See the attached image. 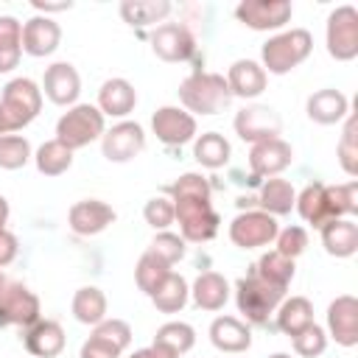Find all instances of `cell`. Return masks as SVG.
<instances>
[{
  "label": "cell",
  "mask_w": 358,
  "mask_h": 358,
  "mask_svg": "<svg viewBox=\"0 0 358 358\" xmlns=\"http://www.w3.org/2000/svg\"><path fill=\"white\" fill-rule=\"evenodd\" d=\"M179 101H182L185 112H190L196 117V115H218L221 109H227L232 95H229L227 78L221 73L193 70L179 84Z\"/></svg>",
  "instance_id": "cell-1"
},
{
  "label": "cell",
  "mask_w": 358,
  "mask_h": 358,
  "mask_svg": "<svg viewBox=\"0 0 358 358\" xmlns=\"http://www.w3.org/2000/svg\"><path fill=\"white\" fill-rule=\"evenodd\" d=\"M313 50V36L305 28H288L274 34L263 48H260V59H263V70L266 76H285L294 67H299Z\"/></svg>",
  "instance_id": "cell-2"
},
{
  "label": "cell",
  "mask_w": 358,
  "mask_h": 358,
  "mask_svg": "<svg viewBox=\"0 0 358 358\" xmlns=\"http://www.w3.org/2000/svg\"><path fill=\"white\" fill-rule=\"evenodd\" d=\"M42 87L25 76L20 78H11L6 87H3V95H0V112H3V123H6V131L14 134L20 129H25L28 123L36 120V115L42 112Z\"/></svg>",
  "instance_id": "cell-3"
},
{
  "label": "cell",
  "mask_w": 358,
  "mask_h": 358,
  "mask_svg": "<svg viewBox=\"0 0 358 358\" xmlns=\"http://www.w3.org/2000/svg\"><path fill=\"white\" fill-rule=\"evenodd\" d=\"M285 291L288 288L271 285L268 280H263L252 271L235 282V302H238V310L243 313L246 324H263L277 310V305L285 299Z\"/></svg>",
  "instance_id": "cell-4"
},
{
  "label": "cell",
  "mask_w": 358,
  "mask_h": 358,
  "mask_svg": "<svg viewBox=\"0 0 358 358\" xmlns=\"http://www.w3.org/2000/svg\"><path fill=\"white\" fill-rule=\"evenodd\" d=\"M103 131H106V117L92 103H73L56 120V140L64 143L70 151H78V148L101 140Z\"/></svg>",
  "instance_id": "cell-5"
},
{
  "label": "cell",
  "mask_w": 358,
  "mask_h": 358,
  "mask_svg": "<svg viewBox=\"0 0 358 358\" xmlns=\"http://www.w3.org/2000/svg\"><path fill=\"white\" fill-rule=\"evenodd\" d=\"M173 221H179V235L185 243H207L221 227V215L213 210L210 199H176Z\"/></svg>",
  "instance_id": "cell-6"
},
{
  "label": "cell",
  "mask_w": 358,
  "mask_h": 358,
  "mask_svg": "<svg viewBox=\"0 0 358 358\" xmlns=\"http://www.w3.org/2000/svg\"><path fill=\"white\" fill-rule=\"evenodd\" d=\"M324 45L336 62H352L358 56V11H355V6H338L327 14Z\"/></svg>",
  "instance_id": "cell-7"
},
{
  "label": "cell",
  "mask_w": 358,
  "mask_h": 358,
  "mask_svg": "<svg viewBox=\"0 0 358 358\" xmlns=\"http://www.w3.org/2000/svg\"><path fill=\"white\" fill-rule=\"evenodd\" d=\"M39 322V296L20 280H6L0 288V327H31Z\"/></svg>",
  "instance_id": "cell-8"
},
{
  "label": "cell",
  "mask_w": 358,
  "mask_h": 358,
  "mask_svg": "<svg viewBox=\"0 0 358 358\" xmlns=\"http://www.w3.org/2000/svg\"><path fill=\"white\" fill-rule=\"evenodd\" d=\"M277 232H280L277 218L268 215V213H263V210H246V213H238L229 221V241L238 249H260V246H268V243H274Z\"/></svg>",
  "instance_id": "cell-9"
},
{
  "label": "cell",
  "mask_w": 358,
  "mask_h": 358,
  "mask_svg": "<svg viewBox=\"0 0 358 358\" xmlns=\"http://www.w3.org/2000/svg\"><path fill=\"white\" fill-rule=\"evenodd\" d=\"M235 17L252 31H280L291 22L294 6L288 0H241Z\"/></svg>",
  "instance_id": "cell-10"
},
{
  "label": "cell",
  "mask_w": 358,
  "mask_h": 358,
  "mask_svg": "<svg viewBox=\"0 0 358 358\" xmlns=\"http://www.w3.org/2000/svg\"><path fill=\"white\" fill-rule=\"evenodd\" d=\"M235 134L243 140V143H263V140H274L280 137L282 131V117L277 115V109L271 106H263V103H252V106H243L235 120Z\"/></svg>",
  "instance_id": "cell-11"
},
{
  "label": "cell",
  "mask_w": 358,
  "mask_h": 358,
  "mask_svg": "<svg viewBox=\"0 0 358 358\" xmlns=\"http://www.w3.org/2000/svg\"><path fill=\"white\" fill-rule=\"evenodd\" d=\"M151 50L162 62H185L196 50V39L185 22H159L151 31Z\"/></svg>",
  "instance_id": "cell-12"
},
{
  "label": "cell",
  "mask_w": 358,
  "mask_h": 358,
  "mask_svg": "<svg viewBox=\"0 0 358 358\" xmlns=\"http://www.w3.org/2000/svg\"><path fill=\"white\" fill-rule=\"evenodd\" d=\"M145 148V131L134 120H120L101 137V151L109 162H129Z\"/></svg>",
  "instance_id": "cell-13"
},
{
  "label": "cell",
  "mask_w": 358,
  "mask_h": 358,
  "mask_svg": "<svg viewBox=\"0 0 358 358\" xmlns=\"http://www.w3.org/2000/svg\"><path fill=\"white\" fill-rule=\"evenodd\" d=\"M151 131L162 145H185L196 140V117L179 106H159L151 115Z\"/></svg>",
  "instance_id": "cell-14"
},
{
  "label": "cell",
  "mask_w": 358,
  "mask_h": 358,
  "mask_svg": "<svg viewBox=\"0 0 358 358\" xmlns=\"http://www.w3.org/2000/svg\"><path fill=\"white\" fill-rule=\"evenodd\" d=\"M81 92V76L70 62H53L42 76V95L56 106H73Z\"/></svg>",
  "instance_id": "cell-15"
},
{
  "label": "cell",
  "mask_w": 358,
  "mask_h": 358,
  "mask_svg": "<svg viewBox=\"0 0 358 358\" xmlns=\"http://www.w3.org/2000/svg\"><path fill=\"white\" fill-rule=\"evenodd\" d=\"M327 336L336 338L341 347L358 344V299L352 294H338L327 305Z\"/></svg>",
  "instance_id": "cell-16"
},
{
  "label": "cell",
  "mask_w": 358,
  "mask_h": 358,
  "mask_svg": "<svg viewBox=\"0 0 358 358\" xmlns=\"http://www.w3.org/2000/svg\"><path fill=\"white\" fill-rule=\"evenodd\" d=\"M291 162H294V148L282 137L263 140L249 148V168L255 176H268V179L280 176Z\"/></svg>",
  "instance_id": "cell-17"
},
{
  "label": "cell",
  "mask_w": 358,
  "mask_h": 358,
  "mask_svg": "<svg viewBox=\"0 0 358 358\" xmlns=\"http://www.w3.org/2000/svg\"><path fill=\"white\" fill-rule=\"evenodd\" d=\"M115 218H117L115 210H112L106 201H101V199H81V201H76V204L70 207V213H67L70 229H73L76 235H81V238H90V235L103 232Z\"/></svg>",
  "instance_id": "cell-18"
},
{
  "label": "cell",
  "mask_w": 358,
  "mask_h": 358,
  "mask_svg": "<svg viewBox=\"0 0 358 358\" xmlns=\"http://www.w3.org/2000/svg\"><path fill=\"white\" fill-rule=\"evenodd\" d=\"M62 42V25L50 17H31L25 25H22V53L34 56V59H42V56H50Z\"/></svg>",
  "instance_id": "cell-19"
},
{
  "label": "cell",
  "mask_w": 358,
  "mask_h": 358,
  "mask_svg": "<svg viewBox=\"0 0 358 358\" xmlns=\"http://www.w3.org/2000/svg\"><path fill=\"white\" fill-rule=\"evenodd\" d=\"M210 341L227 355L246 352L252 347V327L238 316H218L210 324Z\"/></svg>",
  "instance_id": "cell-20"
},
{
  "label": "cell",
  "mask_w": 358,
  "mask_h": 358,
  "mask_svg": "<svg viewBox=\"0 0 358 358\" xmlns=\"http://www.w3.org/2000/svg\"><path fill=\"white\" fill-rule=\"evenodd\" d=\"M266 84H268L266 70L252 59H238L227 70V87L232 98H243V101L257 98L266 90Z\"/></svg>",
  "instance_id": "cell-21"
},
{
  "label": "cell",
  "mask_w": 358,
  "mask_h": 358,
  "mask_svg": "<svg viewBox=\"0 0 358 358\" xmlns=\"http://www.w3.org/2000/svg\"><path fill=\"white\" fill-rule=\"evenodd\" d=\"M305 109H308V117H310L313 123H319V126H336V123L347 120V115H350V101H347V95H344L341 90L327 87V90H316V92L308 98Z\"/></svg>",
  "instance_id": "cell-22"
},
{
  "label": "cell",
  "mask_w": 358,
  "mask_h": 358,
  "mask_svg": "<svg viewBox=\"0 0 358 358\" xmlns=\"http://www.w3.org/2000/svg\"><path fill=\"white\" fill-rule=\"evenodd\" d=\"M25 350L34 358H56L64 350V327L56 319H39L25 327Z\"/></svg>",
  "instance_id": "cell-23"
},
{
  "label": "cell",
  "mask_w": 358,
  "mask_h": 358,
  "mask_svg": "<svg viewBox=\"0 0 358 358\" xmlns=\"http://www.w3.org/2000/svg\"><path fill=\"white\" fill-rule=\"evenodd\" d=\"M103 117H126L137 106V90L126 78H106L98 90V103Z\"/></svg>",
  "instance_id": "cell-24"
},
{
  "label": "cell",
  "mask_w": 358,
  "mask_h": 358,
  "mask_svg": "<svg viewBox=\"0 0 358 358\" xmlns=\"http://www.w3.org/2000/svg\"><path fill=\"white\" fill-rule=\"evenodd\" d=\"M319 235L330 257H352L358 252V224L352 218H330L319 227Z\"/></svg>",
  "instance_id": "cell-25"
},
{
  "label": "cell",
  "mask_w": 358,
  "mask_h": 358,
  "mask_svg": "<svg viewBox=\"0 0 358 358\" xmlns=\"http://www.w3.org/2000/svg\"><path fill=\"white\" fill-rule=\"evenodd\" d=\"M190 296L201 310H221L229 299V282L218 271H201L190 285Z\"/></svg>",
  "instance_id": "cell-26"
},
{
  "label": "cell",
  "mask_w": 358,
  "mask_h": 358,
  "mask_svg": "<svg viewBox=\"0 0 358 358\" xmlns=\"http://www.w3.org/2000/svg\"><path fill=\"white\" fill-rule=\"evenodd\" d=\"M294 201H296V190L288 179H280V176H271L260 185V196H257V204L263 213L268 215H288L294 210Z\"/></svg>",
  "instance_id": "cell-27"
},
{
  "label": "cell",
  "mask_w": 358,
  "mask_h": 358,
  "mask_svg": "<svg viewBox=\"0 0 358 358\" xmlns=\"http://www.w3.org/2000/svg\"><path fill=\"white\" fill-rule=\"evenodd\" d=\"M274 316H277V327L291 338L308 324H313V305L308 296H288L277 305Z\"/></svg>",
  "instance_id": "cell-28"
},
{
  "label": "cell",
  "mask_w": 358,
  "mask_h": 358,
  "mask_svg": "<svg viewBox=\"0 0 358 358\" xmlns=\"http://www.w3.org/2000/svg\"><path fill=\"white\" fill-rule=\"evenodd\" d=\"M171 3L168 0H123L120 3V17L131 25V28H145L162 22L171 14Z\"/></svg>",
  "instance_id": "cell-29"
},
{
  "label": "cell",
  "mask_w": 358,
  "mask_h": 358,
  "mask_svg": "<svg viewBox=\"0 0 358 358\" xmlns=\"http://www.w3.org/2000/svg\"><path fill=\"white\" fill-rule=\"evenodd\" d=\"M22 59V22L0 14V73H11Z\"/></svg>",
  "instance_id": "cell-30"
},
{
  "label": "cell",
  "mask_w": 358,
  "mask_h": 358,
  "mask_svg": "<svg viewBox=\"0 0 358 358\" xmlns=\"http://www.w3.org/2000/svg\"><path fill=\"white\" fill-rule=\"evenodd\" d=\"M70 308H73L76 322L95 327L98 322L106 319V294L101 288H95V285H84V288H78L73 294V305Z\"/></svg>",
  "instance_id": "cell-31"
},
{
  "label": "cell",
  "mask_w": 358,
  "mask_h": 358,
  "mask_svg": "<svg viewBox=\"0 0 358 358\" xmlns=\"http://www.w3.org/2000/svg\"><path fill=\"white\" fill-rule=\"evenodd\" d=\"M229 154H232V145H229V140H227L224 134H218V131H204V134H199L196 143H193V157H196V162L204 165V168H210V171L227 165V162H229Z\"/></svg>",
  "instance_id": "cell-32"
},
{
  "label": "cell",
  "mask_w": 358,
  "mask_h": 358,
  "mask_svg": "<svg viewBox=\"0 0 358 358\" xmlns=\"http://www.w3.org/2000/svg\"><path fill=\"white\" fill-rule=\"evenodd\" d=\"M187 299H190V285L176 271H171L165 277V282L151 294V302H154V308L159 313H179L187 305Z\"/></svg>",
  "instance_id": "cell-33"
},
{
  "label": "cell",
  "mask_w": 358,
  "mask_h": 358,
  "mask_svg": "<svg viewBox=\"0 0 358 358\" xmlns=\"http://www.w3.org/2000/svg\"><path fill=\"white\" fill-rule=\"evenodd\" d=\"M34 162H36V171L42 176H62V173H67L73 168V151L53 137V140H45L36 148Z\"/></svg>",
  "instance_id": "cell-34"
},
{
  "label": "cell",
  "mask_w": 358,
  "mask_h": 358,
  "mask_svg": "<svg viewBox=\"0 0 358 358\" xmlns=\"http://www.w3.org/2000/svg\"><path fill=\"white\" fill-rule=\"evenodd\" d=\"M296 213L302 215V221H308L310 227H322L330 221L327 215V201H324V182H310L302 187V193H296V201H294Z\"/></svg>",
  "instance_id": "cell-35"
},
{
  "label": "cell",
  "mask_w": 358,
  "mask_h": 358,
  "mask_svg": "<svg viewBox=\"0 0 358 358\" xmlns=\"http://www.w3.org/2000/svg\"><path fill=\"white\" fill-rule=\"evenodd\" d=\"M324 201L330 218H352L358 213V182L350 179L344 185H324Z\"/></svg>",
  "instance_id": "cell-36"
},
{
  "label": "cell",
  "mask_w": 358,
  "mask_h": 358,
  "mask_svg": "<svg viewBox=\"0 0 358 358\" xmlns=\"http://www.w3.org/2000/svg\"><path fill=\"white\" fill-rule=\"evenodd\" d=\"M151 344H159L165 347L168 352H173L176 358L190 352L193 344H196V330L187 324V322H165L157 333H154V341Z\"/></svg>",
  "instance_id": "cell-37"
},
{
  "label": "cell",
  "mask_w": 358,
  "mask_h": 358,
  "mask_svg": "<svg viewBox=\"0 0 358 358\" xmlns=\"http://www.w3.org/2000/svg\"><path fill=\"white\" fill-rule=\"evenodd\" d=\"M171 274V266L168 263H162L157 255H151L148 249L140 255V260H137V266H134V282H137V288L145 294V296H151L162 282H165V277Z\"/></svg>",
  "instance_id": "cell-38"
},
{
  "label": "cell",
  "mask_w": 358,
  "mask_h": 358,
  "mask_svg": "<svg viewBox=\"0 0 358 358\" xmlns=\"http://www.w3.org/2000/svg\"><path fill=\"white\" fill-rule=\"evenodd\" d=\"M294 271H296L294 260L291 257H282L274 249L266 252V255H260V260L255 266V274L257 277H263V280H268L271 285H280V288H288V282L294 280Z\"/></svg>",
  "instance_id": "cell-39"
},
{
  "label": "cell",
  "mask_w": 358,
  "mask_h": 358,
  "mask_svg": "<svg viewBox=\"0 0 358 358\" xmlns=\"http://www.w3.org/2000/svg\"><path fill=\"white\" fill-rule=\"evenodd\" d=\"M336 157H338V165L344 168L347 176H358V120L352 112L344 120V131L338 137Z\"/></svg>",
  "instance_id": "cell-40"
},
{
  "label": "cell",
  "mask_w": 358,
  "mask_h": 358,
  "mask_svg": "<svg viewBox=\"0 0 358 358\" xmlns=\"http://www.w3.org/2000/svg\"><path fill=\"white\" fill-rule=\"evenodd\" d=\"M31 143L22 134H3L0 137V168L3 171H20L31 159Z\"/></svg>",
  "instance_id": "cell-41"
},
{
  "label": "cell",
  "mask_w": 358,
  "mask_h": 358,
  "mask_svg": "<svg viewBox=\"0 0 358 358\" xmlns=\"http://www.w3.org/2000/svg\"><path fill=\"white\" fill-rule=\"evenodd\" d=\"M92 338L115 347L117 352H126L129 344H131V327L123 319H103V322H98L92 327Z\"/></svg>",
  "instance_id": "cell-42"
},
{
  "label": "cell",
  "mask_w": 358,
  "mask_h": 358,
  "mask_svg": "<svg viewBox=\"0 0 358 358\" xmlns=\"http://www.w3.org/2000/svg\"><path fill=\"white\" fill-rule=\"evenodd\" d=\"M148 252H151V255H157L162 263L173 266V263H179V260L185 257L187 243H185V238H182V235H176V232H171V229H162V232H157V235H154V241H151Z\"/></svg>",
  "instance_id": "cell-43"
},
{
  "label": "cell",
  "mask_w": 358,
  "mask_h": 358,
  "mask_svg": "<svg viewBox=\"0 0 358 358\" xmlns=\"http://www.w3.org/2000/svg\"><path fill=\"white\" fill-rule=\"evenodd\" d=\"M291 344L299 358H319L327 350V333H324V327H319L313 322L305 330H299L296 336H291Z\"/></svg>",
  "instance_id": "cell-44"
},
{
  "label": "cell",
  "mask_w": 358,
  "mask_h": 358,
  "mask_svg": "<svg viewBox=\"0 0 358 358\" xmlns=\"http://www.w3.org/2000/svg\"><path fill=\"white\" fill-rule=\"evenodd\" d=\"M213 187L201 173H182L173 185H168V199H210Z\"/></svg>",
  "instance_id": "cell-45"
},
{
  "label": "cell",
  "mask_w": 358,
  "mask_h": 358,
  "mask_svg": "<svg viewBox=\"0 0 358 358\" xmlns=\"http://www.w3.org/2000/svg\"><path fill=\"white\" fill-rule=\"evenodd\" d=\"M305 249H308V232H305V227H299V224H291V227L280 229L277 238H274V252H280L282 257L296 260Z\"/></svg>",
  "instance_id": "cell-46"
},
{
  "label": "cell",
  "mask_w": 358,
  "mask_h": 358,
  "mask_svg": "<svg viewBox=\"0 0 358 358\" xmlns=\"http://www.w3.org/2000/svg\"><path fill=\"white\" fill-rule=\"evenodd\" d=\"M143 218H145V224L154 227L157 232L168 229V227L173 224V201H171L168 196H154V199H148L145 207H143Z\"/></svg>",
  "instance_id": "cell-47"
},
{
  "label": "cell",
  "mask_w": 358,
  "mask_h": 358,
  "mask_svg": "<svg viewBox=\"0 0 358 358\" xmlns=\"http://www.w3.org/2000/svg\"><path fill=\"white\" fill-rule=\"evenodd\" d=\"M123 352H117L115 347H109V344H103V341H98V338H87L84 344H81V352H78V358H120Z\"/></svg>",
  "instance_id": "cell-48"
},
{
  "label": "cell",
  "mask_w": 358,
  "mask_h": 358,
  "mask_svg": "<svg viewBox=\"0 0 358 358\" xmlns=\"http://www.w3.org/2000/svg\"><path fill=\"white\" fill-rule=\"evenodd\" d=\"M17 252H20V241H17V235L8 232V229H3V232H0V271H3L8 263H14Z\"/></svg>",
  "instance_id": "cell-49"
},
{
  "label": "cell",
  "mask_w": 358,
  "mask_h": 358,
  "mask_svg": "<svg viewBox=\"0 0 358 358\" xmlns=\"http://www.w3.org/2000/svg\"><path fill=\"white\" fill-rule=\"evenodd\" d=\"M129 358H176V355L168 352V350L159 347V344H148V347H143V350H134Z\"/></svg>",
  "instance_id": "cell-50"
},
{
  "label": "cell",
  "mask_w": 358,
  "mask_h": 358,
  "mask_svg": "<svg viewBox=\"0 0 358 358\" xmlns=\"http://www.w3.org/2000/svg\"><path fill=\"white\" fill-rule=\"evenodd\" d=\"M31 6H34L36 11H42V17H48L50 11H67V8H73L70 0H64V3H42V0H34Z\"/></svg>",
  "instance_id": "cell-51"
},
{
  "label": "cell",
  "mask_w": 358,
  "mask_h": 358,
  "mask_svg": "<svg viewBox=\"0 0 358 358\" xmlns=\"http://www.w3.org/2000/svg\"><path fill=\"white\" fill-rule=\"evenodd\" d=\"M8 215H11L8 199H6V196H0V232H3V229H6V224H8Z\"/></svg>",
  "instance_id": "cell-52"
},
{
  "label": "cell",
  "mask_w": 358,
  "mask_h": 358,
  "mask_svg": "<svg viewBox=\"0 0 358 358\" xmlns=\"http://www.w3.org/2000/svg\"><path fill=\"white\" fill-rule=\"evenodd\" d=\"M268 358H291V355H288V352H271Z\"/></svg>",
  "instance_id": "cell-53"
},
{
  "label": "cell",
  "mask_w": 358,
  "mask_h": 358,
  "mask_svg": "<svg viewBox=\"0 0 358 358\" xmlns=\"http://www.w3.org/2000/svg\"><path fill=\"white\" fill-rule=\"evenodd\" d=\"M3 134H8V131H6V123H3V112H0V137Z\"/></svg>",
  "instance_id": "cell-54"
},
{
  "label": "cell",
  "mask_w": 358,
  "mask_h": 358,
  "mask_svg": "<svg viewBox=\"0 0 358 358\" xmlns=\"http://www.w3.org/2000/svg\"><path fill=\"white\" fill-rule=\"evenodd\" d=\"M3 282H6V274H3V271H0V288H3Z\"/></svg>",
  "instance_id": "cell-55"
}]
</instances>
